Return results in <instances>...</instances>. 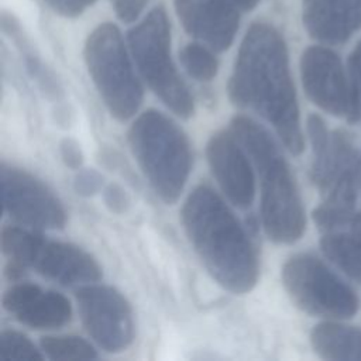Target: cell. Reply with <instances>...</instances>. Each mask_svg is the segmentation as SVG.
<instances>
[{
    "label": "cell",
    "mask_w": 361,
    "mask_h": 361,
    "mask_svg": "<svg viewBox=\"0 0 361 361\" xmlns=\"http://www.w3.org/2000/svg\"><path fill=\"white\" fill-rule=\"evenodd\" d=\"M230 102L250 110L274 128L292 155L305 149L296 89L288 48L276 28L254 23L247 30L227 83Z\"/></svg>",
    "instance_id": "6da1fadb"
},
{
    "label": "cell",
    "mask_w": 361,
    "mask_h": 361,
    "mask_svg": "<svg viewBox=\"0 0 361 361\" xmlns=\"http://www.w3.org/2000/svg\"><path fill=\"white\" fill-rule=\"evenodd\" d=\"M185 234L212 278L234 295L258 283L257 250L245 228L209 185H197L180 209Z\"/></svg>",
    "instance_id": "7a4b0ae2"
},
{
    "label": "cell",
    "mask_w": 361,
    "mask_h": 361,
    "mask_svg": "<svg viewBox=\"0 0 361 361\" xmlns=\"http://www.w3.org/2000/svg\"><path fill=\"white\" fill-rule=\"evenodd\" d=\"M230 130L245 148L259 179L261 221L275 244H293L306 230L302 196L279 144L251 117L237 114Z\"/></svg>",
    "instance_id": "3957f363"
},
{
    "label": "cell",
    "mask_w": 361,
    "mask_h": 361,
    "mask_svg": "<svg viewBox=\"0 0 361 361\" xmlns=\"http://www.w3.org/2000/svg\"><path fill=\"white\" fill-rule=\"evenodd\" d=\"M310 178L323 196L312 212L317 228L361 238V152L347 131H331L326 149L313 155Z\"/></svg>",
    "instance_id": "277c9868"
},
{
    "label": "cell",
    "mask_w": 361,
    "mask_h": 361,
    "mask_svg": "<svg viewBox=\"0 0 361 361\" xmlns=\"http://www.w3.org/2000/svg\"><path fill=\"white\" fill-rule=\"evenodd\" d=\"M127 141L144 178L165 203L180 197L192 171V148L186 133L166 114L148 109L131 123Z\"/></svg>",
    "instance_id": "5b68a950"
},
{
    "label": "cell",
    "mask_w": 361,
    "mask_h": 361,
    "mask_svg": "<svg viewBox=\"0 0 361 361\" xmlns=\"http://www.w3.org/2000/svg\"><path fill=\"white\" fill-rule=\"evenodd\" d=\"M131 55L149 90L178 117L195 114V100L171 58V30L162 7L152 8L127 34Z\"/></svg>",
    "instance_id": "8992f818"
},
{
    "label": "cell",
    "mask_w": 361,
    "mask_h": 361,
    "mask_svg": "<svg viewBox=\"0 0 361 361\" xmlns=\"http://www.w3.org/2000/svg\"><path fill=\"white\" fill-rule=\"evenodd\" d=\"M0 245L7 261L63 286L93 283L103 276L90 252L72 243L47 238L30 227L4 226Z\"/></svg>",
    "instance_id": "52a82bcc"
},
{
    "label": "cell",
    "mask_w": 361,
    "mask_h": 361,
    "mask_svg": "<svg viewBox=\"0 0 361 361\" xmlns=\"http://www.w3.org/2000/svg\"><path fill=\"white\" fill-rule=\"evenodd\" d=\"M85 62L107 111L117 121L134 117L144 99V89L130 62L117 25H97L85 42Z\"/></svg>",
    "instance_id": "ba28073f"
},
{
    "label": "cell",
    "mask_w": 361,
    "mask_h": 361,
    "mask_svg": "<svg viewBox=\"0 0 361 361\" xmlns=\"http://www.w3.org/2000/svg\"><path fill=\"white\" fill-rule=\"evenodd\" d=\"M281 278L290 300L307 314L343 320L358 312L355 292L312 254L289 257L282 265Z\"/></svg>",
    "instance_id": "9c48e42d"
},
{
    "label": "cell",
    "mask_w": 361,
    "mask_h": 361,
    "mask_svg": "<svg viewBox=\"0 0 361 361\" xmlns=\"http://www.w3.org/2000/svg\"><path fill=\"white\" fill-rule=\"evenodd\" d=\"M300 79L307 99L320 110L348 123L361 118V106L340 56L322 45L307 47L300 56Z\"/></svg>",
    "instance_id": "30bf717a"
},
{
    "label": "cell",
    "mask_w": 361,
    "mask_h": 361,
    "mask_svg": "<svg viewBox=\"0 0 361 361\" xmlns=\"http://www.w3.org/2000/svg\"><path fill=\"white\" fill-rule=\"evenodd\" d=\"M75 299L87 336L107 353H121L134 340L135 324L131 305L113 286L86 283L76 289Z\"/></svg>",
    "instance_id": "8fae6325"
},
{
    "label": "cell",
    "mask_w": 361,
    "mask_h": 361,
    "mask_svg": "<svg viewBox=\"0 0 361 361\" xmlns=\"http://www.w3.org/2000/svg\"><path fill=\"white\" fill-rule=\"evenodd\" d=\"M1 202L18 224L34 230H62L66 210L54 190L25 169L1 162Z\"/></svg>",
    "instance_id": "7c38bea8"
},
{
    "label": "cell",
    "mask_w": 361,
    "mask_h": 361,
    "mask_svg": "<svg viewBox=\"0 0 361 361\" xmlns=\"http://www.w3.org/2000/svg\"><path fill=\"white\" fill-rule=\"evenodd\" d=\"M206 158L213 178L228 202L238 209L250 207L255 197V169L231 130L210 135Z\"/></svg>",
    "instance_id": "4fadbf2b"
},
{
    "label": "cell",
    "mask_w": 361,
    "mask_h": 361,
    "mask_svg": "<svg viewBox=\"0 0 361 361\" xmlns=\"http://www.w3.org/2000/svg\"><path fill=\"white\" fill-rule=\"evenodd\" d=\"M1 306L18 323L34 330L61 329L73 316L72 303L65 295L25 281L6 289Z\"/></svg>",
    "instance_id": "5bb4252c"
},
{
    "label": "cell",
    "mask_w": 361,
    "mask_h": 361,
    "mask_svg": "<svg viewBox=\"0 0 361 361\" xmlns=\"http://www.w3.org/2000/svg\"><path fill=\"white\" fill-rule=\"evenodd\" d=\"M175 7L186 32L212 49L221 52L233 44L240 17L230 0H175Z\"/></svg>",
    "instance_id": "9a60e30c"
},
{
    "label": "cell",
    "mask_w": 361,
    "mask_h": 361,
    "mask_svg": "<svg viewBox=\"0 0 361 361\" xmlns=\"http://www.w3.org/2000/svg\"><path fill=\"white\" fill-rule=\"evenodd\" d=\"M302 20L312 38L338 45L361 30V0H303Z\"/></svg>",
    "instance_id": "2e32d148"
},
{
    "label": "cell",
    "mask_w": 361,
    "mask_h": 361,
    "mask_svg": "<svg viewBox=\"0 0 361 361\" xmlns=\"http://www.w3.org/2000/svg\"><path fill=\"white\" fill-rule=\"evenodd\" d=\"M313 351L323 360H361V329L326 320L310 331Z\"/></svg>",
    "instance_id": "e0dca14e"
},
{
    "label": "cell",
    "mask_w": 361,
    "mask_h": 361,
    "mask_svg": "<svg viewBox=\"0 0 361 361\" xmlns=\"http://www.w3.org/2000/svg\"><path fill=\"white\" fill-rule=\"evenodd\" d=\"M1 27L3 31L16 42L17 48L20 49V54L24 59V65L30 76L37 82L39 90L42 92L44 97H47L51 102H61L65 96L63 87L55 73L42 62L37 51L32 48L30 39L25 37L23 28L20 27V23L7 13L1 14Z\"/></svg>",
    "instance_id": "ac0fdd59"
},
{
    "label": "cell",
    "mask_w": 361,
    "mask_h": 361,
    "mask_svg": "<svg viewBox=\"0 0 361 361\" xmlns=\"http://www.w3.org/2000/svg\"><path fill=\"white\" fill-rule=\"evenodd\" d=\"M324 257L347 276L361 283V238L347 233H323L319 241Z\"/></svg>",
    "instance_id": "d6986e66"
},
{
    "label": "cell",
    "mask_w": 361,
    "mask_h": 361,
    "mask_svg": "<svg viewBox=\"0 0 361 361\" xmlns=\"http://www.w3.org/2000/svg\"><path fill=\"white\" fill-rule=\"evenodd\" d=\"M42 354L52 361H83L97 358L96 348L79 336H44L39 340Z\"/></svg>",
    "instance_id": "ffe728a7"
},
{
    "label": "cell",
    "mask_w": 361,
    "mask_h": 361,
    "mask_svg": "<svg viewBox=\"0 0 361 361\" xmlns=\"http://www.w3.org/2000/svg\"><path fill=\"white\" fill-rule=\"evenodd\" d=\"M179 59L188 75L197 82H210L217 75V58L210 49L197 42L185 45L179 52Z\"/></svg>",
    "instance_id": "44dd1931"
},
{
    "label": "cell",
    "mask_w": 361,
    "mask_h": 361,
    "mask_svg": "<svg viewBox=\"0 0 361 361\" xmlns=\"http://www.w3.org/2000/svg\"><path fill=\"white\" fill-rule=\"evenodd\" d=\"M42 350L23 333L4 329L0 333V361H41Z\"/></svg>",
    "instance_id": "7402d4cb"
},
{
    "label": "cell",
    "mask_w": 361,
    "mask_h": 361,
    "mask_svg": "<svg viewBox=\"0 0 361 361\" xmlns=\"http://www.w3.org/2000/svg\"><path fill=\"white\" fill-rule=\"evenodd\" d=\"M104 188L103 175L93 168L79 169L73 178V190L82 197H92Z\"/></svg>",
    "instance_id": "603a6c76"
},
{
    "label": "cell",
    "mask_w": 361,
    "mask_h": 361,
    "mask_svg": "<svg viewBox=\"0 0 361 361\" xmlns=\"http://www.w3.org/2000/svg\"><path fill=\"white\" fill-rule=\"evenodd\" d=\"M102 197L104 206L114 214H124L131 206V199L126 189L116 182L104 185L102 190Z\"/></svg>",
    "instance_id": "cb8c5ba5"
},
{
    "label": "cell",
    "mask_w": 361,
    "mask_h": 361,
    "mask_svg": "<svg viewBox=\"0 0 361 361\" xmlns=\"http://www.w3.org/2000/svg\"><path fill=\"white\" fill-rule=\"evenodd\" d=\"M59 155L65 166L73 171H79L85 161L79 142L72 137H65L59 141Z\"/></svg>",
    "instance_id": "d4e9b609"
},
{
    "label": "cell",
    "mask_w": 361,
    "mask_h": 361,
    "mask_svg": "<svg viewBox=\"0 0 361 361\" xmlns=\"http://www.w3.org/2000/svg\"><path fill=\"white\" fill-rule=\"evenodd\" d=\"M49 7L63 17H76L82 14L96 0H45Z\"/></svg>",
    "instance_id": "484cf974"
},
{
    "label": "cell",
    "mask_w": 361,
    "mask_h": 361,
    "mask_svg": "<svg viewBox=\"0 0 361 361\" xmlns=\"http://www.w3.org/2000/svg\"><path fill=\"white\" fill-rule=\"evenodd\" d=\"M116 14L124 21H134L142 11L147 0H111Z\"/></svg>",
    "instance_id": "4316f807"
},
{
    "label": "cell",
    "mask_w": 361,
    "mask_h": 361,
    "mask_svg": "<svg viewBox=\"0 0 361 361\" xmlns=\"http://www.w3.org/2000/svg\"><path fill=\"white\" fill-rule=\"evenodd\" d=\"M348 73L361 106V39L354 47L348 58Z\"/></svg>",
    "instance_id": "83f0119b"
},
{
    "label": "cell",
    "mask_w": 361,
    "mask_h": 361,
    "mask_svg": "<svg viewBox=\"0 0 361 361\" xmlns=\"http://www.w3.org/2000/svg\"><path fill=\"white\" fill-rule=\"evenodd\" d=\"M52 117H54L55 124L61 128H69L75 123L73 109L69 104H65V103H61V102H58L56 107L54 109Z\"/></svg>",
    "instance_id": "f1b7e54d"
},
{
    "label": "cell",
    "mask_w": 361,
    "mask_h": 361,
    "mask_svg": "<svg viewBox=\"0 0 361 361\" xmlns=\"http://www.w3.org/2000/svg\"><path fill=\"white\" fill-rule=\"evenodd\" d=\"M230 1H231L235 7H238V8L244 10V11L254 8V7L257 6V3H258V0H230Z\"/></svg>",
    "instance_id": "f546056e"
}]
</instances>
